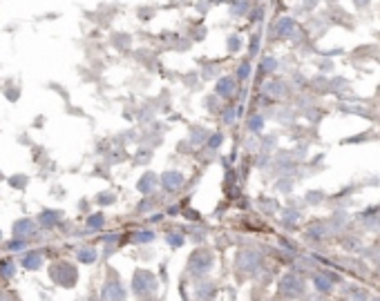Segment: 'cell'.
<instances>
[{
  "instance_id": "9",
  "label": "cell",
  "mask_w": 380,
  "mask_h": 301,
  "mask_svg": "<svg viewBox=\"0 0 380 301\" xmlns=\"http://www.w3.org/2000/svg\"><path fill=\"white\" fill-rule=\"evenodd\" d=\"M61 219V212H51V210H45L43 214H38V225L40 228H54Z\"/></svg>"
},
{
  "instance_id": "22",
  "label": "cell",
  "mask_w": 380,
  "mask_h": 301,
  "mask_svg": "<svg viewBox=\"0 0 380 301\" xmlns=\"http://www.w3.org/2000/svg\"><path fill=\"white\" fill-rule=\"evenodd\" d=\"M0 272H5V277H14V263H5V268L0 270Z\"/></svg>"
},
{
  "instance_id": "18",
  "label": "cell",
  "mask_w": 380,
  "mask_h": 301,
  "mask_svg": "<svg viewBox=\"0 0 380 301\" xmlns=\"http://www.w3.org/2000/svg\"><path fill=\"white\" fill-rule=\"evenodd\" d=\"M248 127H251L253 132H259V129H262V118H259V116L251 118V121H248Z\"/></svg>"
},
{
  "instance_id": "21",
  "label": "cell",
  "mask_w": 380,
  "mask_h": 301,
  "mask_svg": "<svg viewBox=\"0 0 380 301\" xmlns=\"http://www.w3.org/2000/svg\"><path fill=\"white\" fill-rule=\"evenodd\" d=\"M275 58H264V63H262V71H273L275 69Z\"/></svg>"
},
{
  "instance_id": "19",
  "label": "cell",
  "mask_w": 380,
  "mask_h": 301,
  "mask_svg": "<svg viewBox=\"0 0 380 301\" xmlns=\"http://www.w3.org/2000/svg\"><path fill=\"white\" fill-rule=\"evenodd\" d=\"M222 141H224V136H222V134H212V136H210V141H208V145H210V147L215 149V147H220V145H222Z\"/></svg>"
},
{
  "instance_id": "2",
  "label": "cell",
  "mask_w": 380,
  "mask_h": 301,
  "mask_svg": "<svg viewBox=\"0 0 380 301\" xmlns=\"http://www.w3.org/2000/svg\"><path fill=\"white\" fill-rule=\"evenodd\" d=\"M51 279H54L59 285H72L76 281V268L70 266V263H59V266H51Z\"/></svg>"
},
{
  "instance_id": "24",
  "label": "cell",
  "mask_w": 380,
  "mask_h": 301,
  "mask_svg": "<svg viewBox=\"0 0 380 301\" xmlns=\"http://www.w3.org/2000/svg\"><path fill=\"white\" fill-rule=\"evenodd\" d=\"M0 301H9V299H7V294H5L3 290H0Z\"/></svg>"
},
{
  "instance_id": "4",
  "label": "cell",
  "mask_w": 380,
  "mask_h": 301,
  "mask_svg": "<svg viewBox=\"0 0 380 301\" xmlns=\"http://www.w3.org/2000/svg\"><path fill=\"white\" fill-rule=\"evenodd\" d=\"M123 299H126V288L117 279L107 281L105 288H103V301H123Z\"/></svg>"
},
{
  "instance_id": "25",
  "label": "cell",
  "mask_w": 380,
  "mask_h": 301,
  "mask_svg": "<svg viewBox=\"0 0 380 301\" xmlns=\"http://www.w3.org/2000/svg\"><path fill=\"white\" fill-rule=\"evenodd\" d=\"M0 241H3V232H0Z\"/></svg>"
},
{
  "instance_id": "1",
  "label": "cell",
  "mask_w": 380,
  "mask_h": 301,
  "mask_svg": "<svg viewBox=\"0 0 380 301\" xmlns=\"http://www.w3.org/2000/svg\"><path fill=\"white\" fill-rule=\"evenodd\" d=\"M132 290L141 299L152 297V294L157 292V279H154L150 272H145V270H139V272L134 274V279H132Z\"/></svg>"
},
{
  "instance_id": "15",
  "label": "cell",
  "mask_w": 380,
  "mask_h": 301,
  "mask_svg": "<svg viewBox=\"0 0 380 301\" xmlns=\"http://www.w3.org/2000/svg\"><path fill=\"white\" fill-rule=\"evenodd\" d=\"M152 239H154V232H150V230H139V235H134V241H139V243L152 241Z\"/></svg>"
},
{
  "instance_id": "14",
  "label": "cell",
  "mask_w": 380,
  "mask_h": 301,
  "mask_svg": "<svg viewBox=\"0 0 380 301\" xmlns=\"http://www.w3.org/2000/svg\"><path fill=\"white\" fill-rule=\"evenodd\" d=\"M248 76H251V65H248V63H242V65L237 67V79H239V81H246Z\"/></svg>"
},
{
  "instance_id": "5",
  "label": "cell",
  "mask_w": 380,
  "mask_h": 301,
  "mask_svg": "<svg viewBox=\"0 0 380 301\" xmlns=\"http://www.w3.org/2000/svg\"><path fill=\"white\" fill-rule=\"evenodd\" d=\"M38 232V225L32 219H20L14 223V237L16 239H29Z\"/></svg>"
},
{
  "instance_id": "16",
  "label": "cell",
  "mask_w": 380,
  "mask_h": 301,
  "mask_svg": "<svg viewBox=\"0 0 380 301\" xmlns=\"http://www.w3.org/2000/svg\"><path fill=\"white\" fill-rule=\"evenodd\" d=\"M168 243L173 248H179L181 243H184V235H181V232H177V235H168Z\"/></svg>"
},
{
  "instance_id": "12",
  "label": "cell",
  "mask_w": 380,
  "mask_h": 301,
  "mask_svg": "<svg viewBox=\"0 0 380 301\" xmlns=\"http://www.w3.org/2000/svg\"><path fill=\"white\" fill-rule=\"evenodd\" d=\"M103 225H105V216L103 214H92L90 219H87V228H90V230H101Z\"/></svg>"
},
{
  "instance_id": "3",
  "label": "cell",
  "mask_w": 380,
  "mask_h": 301,
  "mask_svg": "<svg viewBox=\"0 0 380 301\" xmlns=\"http://www.w3.org/2000/svg\"><path fill=\"white\" fill-rule=\"evenodd\" d=\"M188 268H190V272H195V274H206L208 270L212 268V254L206 252V250L195 252L190 259V263H188Z\"/></svg>"
},
{
  "instance_id": "23",
  "label": "cell",
  "mask_w": 380,
  "mask_h": 301,
  "mask_svg": "<svg viewBox=\"0 0 380 301\" xmlns=\"http://www.w3.org/2000/svg\"><path fill=\"white\" fill-rule=\"evenodd\" d=\"M237 114H235V110H228V114H226V123H233V118H235Z\"/></svg>"
},
{
  "instance_id": "7",
  "label": "cell",
  "mask_w": 380,
  "mask_h": 301,
  "mask_svg": "<svg viewBox=\"0 0 380 301\" xmlns=\"http://www.w3.org/2000/svg\"><path fill=\"white\" fill-rule=\"evenodd\" d=\"M215 94L222 96V98H231L233 94H235V79H231V76L220 79L215 85Z\"/></svg>"
},
{
  "instance_id": "17",
  "label": "cell",
  "mask_w": 380,
  "mask_h": 301,
  "mask_svg": "<svg viewBox=\"0 0 380 301\" xmlns=\"http://www.w3.org/2000/svg\"><path fill=\"white\" fill-rule=\"evenodd\" d=\"M291 29H293V20H289V18H284L282 23L278 25V32L280 34H286V32H291Z\"/></svg>"
},
{
  "instance_id": "10",
  "label": "cell",
  "mask_w": 380,
  "mask_h": 301,
  "mask_svg": "<svg viewBox=\"0 0 380 301\" xmlns=\"http://www.w3.org/2000/svg\"><path fill=\"white\" fill-rule=\"evenodd\" d=\"M157 183H159V179L154 174H143L141 176V181H139V192H143V194H150L154 188H157Z\"/></svg>"
},
{
  "instance_id": "20",
  "label": "cell",
  "mask_w": 380,
  "mask_h": 301,
  "mask_svg": "<svg viewBox=\"0 0 380 301\" xmlns=\"http://www.w3.org/2000/svg\"><path fill=\"white\" fill-rule=\"evenodd\" d=\"M239 49V38L237 36H228V51H237Z\"/></svg>"
},
{
  "instance_id": "6",
  "label": "cell",
  "mask_w": 380,
  "mask_h": 301,
  "mask_svg": "<svg viewBox=\"0 0 380 301\" xmlns=\"http://www.w3.org/2000/svg\"><path fill=\"white\" fill-rule=\"evenodd\" d=\"M161 185H164V190H168V192H177L184 185V174L181 172H175V170H170V172H166L164 176H161V181H159Z\"/></svg>"
},
{
  "instance_id": "11",
  "label": "cell",
  "mask_w": 380,
  "mask_h": 301,
  "mask_svg": "<svg viewBox=\"0 0 380 301\" xmlns=\"http://www.w3.org/2000/svg\"><path fill=\"white\" fill-rule=\"evenodd\" d=\"M76 257H79V261H83V263H94L98 259V252H96V248H81V250L76 252Z\"/></svg>"
},
{
  "instance_id": "13",
  "label": "cell",
  "mask_w": 380,
  "mask_h": 301,
  "mask_svg": "<svg viewBox=\"0 0 380 301\" xmlns=\"http://www.w3.org/2000/svg\"><path fill=\"white\" fill-rule=\"evenodd\" d=\"M25 248H27V239H16L14 237V241L7 243V250H12V252H20V250H25Z\"/></svg>"
},
{
  "instance_id": "8",
  "label": "cell",
  "mask_w": 380,
  "mask_h": 301,
  "mask_svg": "<svg viewBox=\"0 0 380 301\" xmlns=\"http://www.w3.org/2000/svg\"><path fill=\"white\" fill-rule=\"evenodd\" d=\"M20 263H23L25 270H38L43 266V252L34 250V252H25L23 259H20Z\"/></svg>"
}]
</instances>
